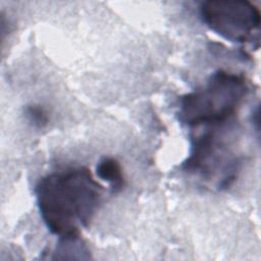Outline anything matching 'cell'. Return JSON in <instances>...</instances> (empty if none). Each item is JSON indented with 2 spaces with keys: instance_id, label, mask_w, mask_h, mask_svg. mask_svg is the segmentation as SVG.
<instances>
[{
  "instance_id": "6da1fadb",
  "label": "cell",
  "mask_w": 261,
  "mask_h": 261,
  "mask_svg": "<svg viewBox=\"0 0 261 261\" xmlns=\"http://www.w3.org/2000/svg\"><path fill=\"white\" fill-rule=\"evenodd\" d=\"M102 187L85 166L67 167L41 177L35 195L40 215L51 233L80 236L89 226L102 199Z\"/></svg>"
},
{
  "instance_id": "7a4b0ae2",
  "label": "cell",
  "mask_w": 261,
  "mask_h": 261,
  "mask_svg": "<svg viewBox=\"0 0 261 261\" xmlns=\"http://www.w3.org/2000/svg\"><path fill=\"white\" fill-rule=\"evenodd\" d=\"M248 94L243 74L219 69L202 87L180 97L178 120L190 127L232 121Z\"/></svg>"
},
{
  "instance_id": "3957f363",
  "label": "cell",
  "mask_w": 261,
  "mask_h": 261,
  "mask_svg": "<svg viewBox=\"0 0 261 261\" xmlns=\"http://www.w3.org/2000/svg\"><path fill=\"white\" fill-rule=\"evenodd\" d=\"M233 121L202 125V130L192 133L190 153L181 168L202 180L212 182L218 190L229 188L241 167V157L233 146L234 138L228 130Z\"/></svg>"
},
{
  "instance_id": "277c9868",
  "label": "cell",
  "mask_w": 261,
  "mask_h": 261,
  "mask_svg": "<svg viewBox=\"0 0 261 261\" xmlns=\"http://www.w3.org/2000/svg\"><path fill=\"white\" fill-rule=\"evenodd\" d=\"M203 22L214 33L233 43H259V8L247 0H209L200 6Z\"/></svg>"
},
{
  "instance_id": "5b68a950",
  "label": "cell",
  "mask_w": 261,
  "mask_h": 261,
  "mask_svg": "<svg viewBox=\"0 0 261 261\" xmlns=\"http://www.w3.org/2000/svg\"><path fill=\"white\" fill-rule=\"evenodd\" d=\"M96 172L99 178L109 184L113 193H118L123 189L125 180L122 168L116 159L112 157L102 158L97 164Z\"/></svg>"
},
{
  "instance_id": "8992f818",
  "label": "cell",
  "mask_w": 261,
  "mask_h": 261,
  "mask_svg": "<svg viewBox=\"0 0 261 261\" xmlns=\"http://www.w3.org/2000/svg\"><path fill=\"white\" fill-rule=\"evenodd\" d=\"M25 116L28 120L36 127H44L49 122L47 110L40 104H30L25 107Z\"/></svg>"
}]
</instances>
